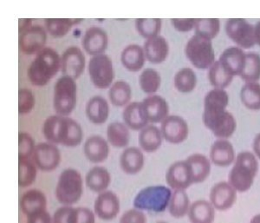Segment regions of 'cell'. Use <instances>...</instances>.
<instances>
[{"instance_id": "6da1fadb", "label": "cell", "mask_w": 260, "mask_h": 223, "mask_svg": "<svg viewBox=\"0 0 260 223\" xmlns=\"http://www.w3.org/2000/svg\"><path fill=\"white\" fill-rule=\"evenodd\" d=\"M46 140L65 147H77L83 140V130L75 120L67 116L54 115L48 117L43 125Z\"/></svg>"}, {"instance_id": "7a4b0ae2", "label": "cell", "mask_w": 260, "mask_h": 223, "mask_svg": "<svg viewBox=\"0 0 260 223\" xmlns=\"http://www.w3.org/2000/svg\"><path fill=\"white\" fill-rule=\"evenodd\" d=\"M61 69V57L54 49L45 47L36 55L28 68V78L34 86L46 85Z\"/></svg>"}, {"instance_id": "3957f363", "label": "cell", "mask_w": 260, "mask_h": 223, "mask_svg": "<svg viewBox=\"0 0 260 223\" xmlns=\"http://www.w3.org/2000/svg\"><path fill=\"white\" fill-rule=\"evenodd\" d=\"M258 171V161L253 153L240 152L237 155L234 166L228 175V182L237 192L248 191L254 182Z\"/></svg>"}, {"instance_id": "277c9868", "label": "cell", "mask_w": 260, "mask_h": 223, "mask_svg": "<svg viewBox=\"0 0 260 223\" xmlns=\"http://www.w3.org/2000/svg\"><path fill=\"white\" fill-rule=\"evenodd\" d=\"M202 121L218 139H228L236 131L235 117L223 108H204Z\"/></svg>"}, {"instance_id": "5b68a950", "label": "cell", "mask_w": 260, "mask_h": 223, "mask_svg": "<svg viewBox=\"0 0 260 223\" xmlns=\"http://www.w3.org/2000/svg\"><path fill=\"white\" fill-rule=\"evenodd\" d=\"M172 193L170 187L165 186H149L137 194L134 200V206L136 209L145 211L161 213L169 207Z\"/></svg>"}, {"instance_id": "8992f818", "label": "cell", "mask_w": 260, "mask_h": 223, "mask_svg": "<svg viewBox=\"0 0 260 223\" xmlns=\"http://www.w3.org/2000/svg\"><path fill=\"white\" fill-rule=\"evenodd\" d=\"M83 195V179L74 169L63 170L56 187V200L65 206L77 203Z\"/></svg>"}, {"instance_id": "52a82bcc", "label": "cell", "mask_w": 260, "mask_h": 223, "mask_svg": "<svg viewBox=\"0 0 260 223\" xmlns=\"http://www.w3.org/2000/svg\"><path fill=\"white\" fill-rule=\"evenodd\" d=\"M77 83L73 78L62 76L54 86L53 105L57 115L67 116L77 104Z\"/></svg>"}, {"instance_id": "ba28073f", "label": "cell", "mask_w": 260, "mask_h": 223, "mask_svg": "<svg viewBox=\"0 0 260 223\" xmlns=\"http://www.w3.org/2000/svg\"><path fill=\"white\" fill-rule=\"evenodd\" d=\"M185 53L192 66L200 70L209 69L215 62L212 41L195 34L186 43Z\"/></svg>"}, {"instance_id": "9c48e42d", "label": "cell", "mask_w": 260, "mask_h": 223, "mask_svg": "<svg viewBox=\"0 0 260 223\" xmlns=\"http://www.w3.org/2000/svg\"><path fill=\"white\" fill-rule=\"evenodd\" d=\"M89 74L92 83L98 89H108L115 78L112 60L105 54L96 55L89 59Z\"/></svg>"}, {"instance_id": "30bf717a", "label": "cell", "mask_w": 260, "mask_h": 223, "mask_svg": "<svg viewBox=\"0 0 260 223\" xmlns=\"http://www.w3.org/2000/svg\"><path fill=\"white\" fill-rule=\"evenodd\" d=\"M225 30L228 38L241 49H251L256 45L255 26L244 18H230L226 21Z\"/></svg>"}, {"instance_id": "8fae6325", "label": "cell", "mask_w": 260, "mask_h": 223, "mask_svg": "<svg viewBox=\"0 0 260 223\" xmlns=\"http://www.w3.org/2000/svg\"><path fill=\"white\" fill-rule=\"evenodd\" d=\"M47 42L46 29L41 25H32L19 35V48L25 55H34L45 49Z\"/></svg>"}, {"instance_id": "7c38bea8", "label": "cell", "mask_w": 260, "mask_h": 223, "mask_svg": "<svg viewBox=\"0 0 260 223\" xmlns=\"http://www.w3.org/2000/svg\"><path fill=\"white\" fill-rule=\"evenodd\" d=\"M32 158L39 170L50 172L59 165L61 153L58 148L51 143H40L36 145Z\"/></svg>"}, {"instance_id": "4fadbf2b", "label": "cell", "mask_w": 260, "mask_h": 223, "mask_svg": "<svg viewBox=\"0 0 260 223\" xmlns=\"http://www.w3.org/2000/svg\"><path fill=\"white\" fill-rule=\"evenodd\" d=\"M160 131L163 139L172 144L183 143L189 134V128L186 120L175 115L168 116L161 122Z\"/></svg>"}, {"instance_id": "5bb4252c", "label": "cell", "mask_w": 260, "mask_h": 223, "mask_svg": "<svg viewBox=\"0 0 260 223\" xmlns=\"http://www.w3.org/2000/svg\"><path fill=\"white\" fill-rule=\"evenodd\" d=\"M86 58L80 48L71 46L63 51L61 56V71L63 76L73 79L80 78L84 72Z\"/></svg>"}, {"instance_id": "9a60e30c", "label": "cell", "mask_w": 260, "mask_h": 223, "mask_svg": "<svg viewBox=\"0 0 260 223\" xmlns=\"http://www.w3.org/2000/svg\"><path fill=\"white\" fill-rule=\"evenodd\" d=\"M166 182L173 190H186L193 184L192 171L187 162L177 161L166 173Z\"/></svg>"}, {"instance_id": "2e32d148", "label": "cell", "mask_w": 260, "mask_h": 223, "mask_svg": "<svg viewBox=\"0 0 260 223\" xmlns=\"http://www.w3.org/2000/svg\"><path fill=\"white\" fill-rule=\"evenodd\" d=\"M237 193L236 189L229 182L222 181L211 188L209 202L215 210L226 211L236 203Z\"/></svg>"}, {"instance_id": "e0dca14e", "label": "cell", "mask_w": 260, "mask_h": 223, "mask_svg": "<svg viewBox=\"0 0 260 223\" xmlns=\"http://www.w3.org/2000/svg\"><path fill=\"white\" fill-rule=\"evenodd\" d=\"M120 200L112 191H104L95 199L94 209L102 220H110L117 216L120 212Z\"/></svg>"}, {"instance_id": "ac0fdd59", "label": "cell", "mask_w": 260, "mask_h": 223, "mask_svg": "<svg viewBox=\"0 0 260 223\" xmlns=\"http://www.w3.org/2000/svg\"><path fill=\"white\" fill-rule=\"evenodd\" d=\"M142 107L146 118L152 123H161L169 116V104L160 95H152L146 98L142 102Z\"/></svg>"}, {"instance_id": "d6986e66", "label": "cell", "mask_w": 260, "mask_h": 223, "mask_svg": "<svg viewBox=\"0 0 260 223\" xmlns=\"http://www.w3.org/2000/svg\"><path fill=\"white\" fill-rule=\"evenodd\" d=\"M83 47L91 56L104 54L109 45V37L100 27L93 26L86 30L83 38Z\"/></svg>"}, {"instance_id": "ffe728a7", "label": "cell", "mask_w": 260, "mask_h": 223, "mask_svg": "<svg viewBox=\"0 0 260 223\" xmlns=\"http://www.w3.org/2000/svg\"><path fill=\"white\" fill-rule=\"evenodd\" d=\"M245 54L241 48L229 47L222 52L218 61L225 72L234 78L242 73L245 67Z\"/></svg>"}, {"instance_id": "44dd1931", "label": "cell", "mask_w": 260, "mask_h": 223, "mask_svg": "<svg viewBox=\"0 0 260 223\" xmlns=\"http://www.w3.org/2000/svg\"><path fill=\"white\" fill-rule=\"evenodd\" d=\"M235 158L234 145L228 139H218L211 147L210 161L216 166H230L234 164Z\"/></svg>"}, {"instance_id": "7402d4cb", "label": "cell", "mask_w": 260, "mask_h": 223, "mask_svg": "<svg viewBox=\"0 0 260 223\" xmlns=\"http://www.w3.org/2000/svg\"><path fill=\"white\" fill-rule=\"evenodd\" d=\"M86 158L91 163L99 164L105 161L110 154V146L104 137L92 136L86 140L83 146Z\"/></svg>"}, {"instance_id": "603a6c76", "label": "cell", "mask_w": 260, "mask_h": 223, "mask_svg": "<svg viewBox=\"0 0 260 223\" xmlns=\"http://www.w3.org/2000/svg\"><path fill=\"white\" fill-rule=\"evenodd\" d=\"M20 208L27 217L46 211L47 199L45 194L39 189H30L26 191L21 197Z\"/></svg>"}, {"instance_id": "cb8c5ba5", "label": "cell", "mask_w": 260, "mask_h": 223, "mask_svg": "<svg viewBox=\"0 0 260 223\" xmlns=\"http://www.w3.org/2000/svg\"><path fill=\"white\" fill-rule=\"evenodd\" d=\"M144 53L149 62L159 65L164 62L169 53V42L162 36L148 39L144 43Z\"/></svg>"}, {"instance_id": "d4e9b609", "label": "cell", "mask_w": 260, "mask_h": 223, "mask_svg": "<svg viewBox=\"0 0 260 223\" xmlns=\"http://www.w3.org/2000/svg\"><path fill=\"white\" fill-rule=\"evenodd\" d=\"M85 112L92 123L103 124L110 115V106L106 99L100 95H95L86 104Z\"/></svg>"}, {"instance_id": "484cf974", "label": "cell", "mask_w": 260, "mask_h": 223, "mask_svg": "<svg viewBox=\"0 0 260 223\" xmlns=\"http://www.w3.org/2000/svg\"><path fill=\"white\" fill-rule=\"evenodd\" d=\"M190 223H213L215 220V208L206 200H198L191 203L187 213Z\"/></svg>"}, {"instance_id": "4316f807", "label": "cell", "mask_w": 260, "mask_h": 223, "mask_svg": "<svg viewBox=\"0 0 260 223\" xmlns=\"http://www.w3.org/2000/svg\"><path fill=\"white\" fill-rule=\"evenodd\" d=\"M120 166L127 175H136L144 166V155L142 150L136 147L124 149L120 156Z\"/></svg>"}, {"instance_id": "83f0119b", "label": "cell", "mask_w": 260, "mask_h": 223, "mask_svg": "<svg viewBox=\"0 0 260 223\" xmlns=\"http://www.w3.org/2000/svg\"><path fill=\"white\" fill-rule=\"evenodd\" d=\"M145 53L142 46L129 45L123 49L121 54V63L127 71L139 72L145 63Z\"/></svg>"}, {"instance_id": "f1b7e54d", "label": "cell", "mask_w": 260, "mask_h": 223, "mask_svg": "<svg viewBox=\"0 0 260 223\" xmlns=\"http://www.w3.org/2000/svg\"><path fill=\"white\" fill-rule=\"evenodd\" d=\"M186 161L192 171L193 183L205 182L208 176H210L212 170L211 161L206 155L196 153L186 158Z\"/></svg>"}, {"instance_id": "f546056e", "label": "cell", "mask_w": 260, "mask_h": 223, "mask_svg": "<svg viewBox=\"0 0 260 223\" xmlns=\"http://www.w3.org/2000/svg\"><path fill=\"white\" fill-rule=\"evenodd\" d=\"M122 117L127 128L133 131H142L149 122L143 113L142 103L140 102H133L127 104L123 110Z\"/></svg>"}, {"instance_id": "4dcf8cb0", "label": "cell", "mask_w": 260, "mask_h": 223, "mask_svg": "<svg viewBox=\"0 0 260 223\" xmlns=\"http://www.w3.org/2000/svg\"><path fill=\"white\" fill-rule=\"evenodd\" d=\"M162 141L160 129L157 128L154 125H148L140 131V147L148 153H153L160 149Z\"/></svg>"}, {"instance_id": "1f68e13d", "label": "cell", "mask_w": 260, "mask_h": 223, "mask_svg": "<svg viewBox=\"0 0 260 223\" xmlns=\"http://www.w3.org/2000/svg\"><path fill=\"white\" fill-rule=\"evenodd\" d=\"M111 182L110 174L104 167H94L86 176V184L90 190L102 193L106 190Z\"/></svg>"}, {"instance_id": "d6a6232c", "label": "cell", "mask_w": 260, "mask_h": 223, "mask_svg": "<svg viewBox=\"0 0 260 223\" xmlns=\"http://www.w3.org/2000/svg\"><path fill=\"white\" fill-rule=\"evenodd\" d=\"M83 20L80 18H46L45 29L55 39H60L66 36L72 27Z\"/></svg>"}, {"instance_id": "836d02e7", "label": "cell", "mask_w": 260, "mask_h": 223, "mask_svg": "<svg viewBox=\"0 0 260 223\" xmlns=\"http://www.w3.org/2000/svg\"><path fill=\"white\" fill-rule=\"evenodd\" d=\"M107 137L115 148H125L129 143V131L127 126L121 122L110 123L107 128Z\"/></svg>"}, {"instance_id": "e575fe53", "label": "cell", "mask_w": 260, "mask_h": 223, "mask_svg": "<svg viewBox=\"0 0 260 223\" xmlns=\"http://www.w3.org/2000/svg\"><path fill=\"white\" fill-rule=\"evenodd\" d=\"M190 205L189 197L186 190H175L173 192L168 208L169 214L173 217L180 219L187 214Z\"/></svg>"}, {"instance_id": "d590c367", "label": "cell", "mask_w": 260, "mask_h": 223, "mask_svg": "<svg viewBox=\"0 0 260 223\" xmlns=\"http://www.w3.org/2000/svg\"><path fill=\"white\" fill-rule=\"evenodd\" d=\"M110 99L113 105L116 107H122L127 105L131 99L132 90L131 87L125 81H117L110 87Z\"/></svg>"}, {"instance_id": "8d00e7d4", "label": "cell", "mask_w": 260, "mask_h": 223, "mask_svg": "<svg viewBox=\"0 0 260 223\" xmlns=\"http://www.w3.org/2000/svg\"><path fill=\"white\" fill-rule=\"evenodd\" d=\"M240 78L245 83H257L260 79V55L253 52L245 54V63Z\"/></svg>"}, {"instance_id": "74e56055", "label": "cell", "mask_w": 260, "mask_h": 223, "mask_svg": "<svg viewBox=\"0 0 260 223\" xmlns=\"http://www.w3.org/2000/svg\"><path fill=\"white\" fill-rule=\"evenodd\" d=\"M220 30V21L218 18H196L195 35L213 40L219 34Z\"/></svg>"}, {"instance_id": "f35d334b", "label": "cell", "mask_w": 260, "mask_h": 223, "mask_svg": "<svg viewBox=\"0 0 260 223\" xmlns=\"http://www.w3.org/2000/svg\"><path fill=\"white\" fill-rule=\"evenodd\" d=\"M240 99L249 110H260V83H245L240 90Z\"/></svg>"}, {"instance_id": "ab89813d", "label": "cell", "mask_w": 260, "mask_h": 223, "mask_svg": "<svg viewBox=\"0 0 260 223\" xmlns=\"http://www.w3.org/2000/svg\"><path fill=\"white\" fill-rule=\"evenodd\" d=\"M197 76L192 69H180L175 76V89L181 93L192 92L197 85Z\"/></svg>"}, {"instance_id": "60d3db41", "label": "cell", "mask_w": 260, "mask_h": 223, "mask_svg": "<svg viewBox=\"0 0 260 223\" xmlns=\"http://www.w3.org/2000/svg\"><path fill=\"white\" fill-rule=\"evenodd\" d=\"M208 79L214 89H225L234 80V77L225 72L219 61H215L208 71Z\"/></svg>"}, {"instance_id": "b9f144b4", "label": "cell", "mask_w": 260, "mask_h": 223, "mask_svg": "<svg viewBox=\"0 0 260 223\" xmlns=\"http://www.w3.org/2000/svg\"><path fill=\"white\" fill-rule=\"evenodd\" d=\"M161 83V78L159 72L153 68H147L142 71L139 77L141 89L146 94H154L159 89Z\"/></svg>"}, {"instance_id": "7bdbcfd3", "label": "cell", "mask_w": 260, "mask_h": 223, "mask_svg": "<svg viewBox=\"0 0 260 223\" xmlns=\"http://www.w3.org/2000/svg\"><path fill=\"white\" fill-rule=\"evenodd\" d=\"M161 25L160 18H137L136 20V30L147 40L159 36Z\"/></svg>"}, {"instance_id": "ee69618b", "label": "cell", "mask_w": 260, "mask_h": 223, "mask_svg": "<svg viewBox=\"0 0 260 223\" xmlns=\"http://www.w3.org/2000/svg\"><path fill=\"white\" fill-rule=\"evenodd\" d=\"M37 168L30 159H18V184L27 187L33 184L37 178Z\"/></svg>"}, {"instance_id": "f6af8a7d", "label": "cell", "mask_w": 260, "mask_h": 223, "mask_svg": "<svg viewBox=\"0 0 260 223\" xmlns=\"http://www.w3.org/2000/svg\"><path fill=\"white\" fill-rule=\"evenodd\" d=\"M228 104H229V95L225 89H212L205 97L204 108L226 109Z\"/></svg>"}, {"instance_id": "bcb514c9", "label": "cell", "mask_w": 260, "mask_h": 223, "mask_svg": "<svg viewBox=\"0 0 260 223\" xmlns=\"http://www.w3.org/2000/svg\"><path fill=\"white\" fill-rule=\"evenodd\" d=\"M35 142L27 132L18 134V159H30L35 150Z\"/></svg>"}, {"instance_id": "7dc6e473", "label": "cell", "mask_w": 260, "mask_h": 223, "mask_svg": "<svg viewBox=\"0 0 260 223\" xmlns=\"http://www.w3.org/2000/svg\"><path fill=\"white\" fill-rule=\"evenodd\" d=\"M35 106V97L30 89L23 88L18 91V112L27 115L32 111Z\"/></svg>"}, {"instance_id": "c3c4849f", "label": "cell", "mask_w": 260, "mask_h": 223, "mask_svg": "<svg viewBox=\"0 0 260 223\" xmlns=\"http://www.w3.org/2000/svg\"><path fill=\"white\" fill-rule=\"evenodd\" d=\"M95 214L89 208H73L70 223H95Z\"/></svg>"}, {"instance_id": "681fc988", "label": "cell", "mask_w": 260, "mask_h": 223, "mask_svg": "<svg viewBox=\"0 0 260 223\" xmlns=\"http://www.w3.org/2000/svg\"><path fill=\"white\" fill-rule=\"evenodd\" d=\"M119 223H147V218L142 210L133 208L121 215Z\"/></svg>"}, {"instance_id": "f907efd6", "label": "cell", "mask_w": 260, "mask_h": 223, "mask_svg": "<svg viewBox=\"0 0 260 223\" xmlns=\"http://www.w3.org/2000/svg\"><path fill=\"white\" fill-rule=\"evenodd\" d=\"M172 24L180 33H187L194 30L196 18H172Z\"/></svg>"}, {"instance_id": "816d5d0a", "label": "cell", "mask_w": 260, "mask_h": 223, "mask_svg": "<svg viewBox=\"0 0 260 223\" xmlns=\"http://www.w3.org/2000/svg\"><path fill=\"white\" fill-rule=\"evenodd\" d=\"M73 208L71 206H64L59 208L54 213L53 223H70L71 213L73 211Z\"/></svg>"}, {"instance_id": "f5cc1de1", "label": "cell", "mask_w": 260, "mask_h": 223, "mask_svg": "<svg viewBox=\"0 0 260 223\" xmlns=\"http://www.w3.org/2000/svg\"><path fill=\"white\" fill-rule=\"evenodd\" d=\"M27 223H53V220L47 211H44L28 216Z\"/></svg>"}, {"instance_id": "db71d44e", "label": "cell", "mask_w": 260, "mask_h": 223, "mask_svg": "<svg viewBox=\"0 0 260 223\" xmlns=\"http://www.w3.org/2000/svg\"><path fill=\"white\" fill-rule=\"evenodd\" d=\"M31 22H32V20L30 19V18H20L19 19V22H18V33H19V35L32 26Z\"/></svg>"}, {"instance_id": "11a10c76", "label": "cell", "mask_w": 260, "mask_h": 223, "mask_svg": "<svg viewBox=\"0 0 260 223\" xmlns=\"http://www.w3.org/2000/svg\"><path fill=\"white\" fill-rule=\"evenodd\" d=\"M252 149H253L255 156L260 160V133L255 137L252 143Z\"/></svg>"}, {"instance_id": "9f6ffc18", "label": "cell", "mask_w": 260, "mask_h": 223, "mask_svg": "<svg viewBox=\"0 0 260 223\" xmlns=\"http://www.w3.org/2000/svg\"><path fill=\"white\" fill-rule=\"evenodd\" d=\"M255 39H256V45L260 46V21L255 24Z\"/></svg>"}, {"instance_id": "6f0895ef", "label": "cell", "mask_w": 260, "mask_h": 223, "mask_svg": "<svg viewBox=\"0 0 260 223\" xmlns=\"http://www.w3.org/2000/svg\"><path fill=\"white\" fill-rule=\"evenodd\" d=\"M250 223H260V214H256L251 218Z\"/></svg>"}, {"instance_id": "680465c9", "label": "cell", "mask_w": 260, "mask_h": 223, "mask_svg": "<svg viewBox=\"0 0 260 223\" xmlns=\"http://www.w3.org/2000/svg\"><path fill=\"white\" fill-rule=\"evenodd\" d=\"M157 223H168V222H165V221H159V222H157Z\"/></svg>"}]
</instances>
